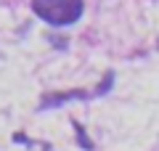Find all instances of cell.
Instances as JSON below:
<instances>
[{
  "instance_id": "6da1fadb",
  "label": "cell",
  "mask_w": 159,
  "mask_h": 151,
  "mask_svg": "<svg viewBox=\"0 0 159 151\" xmlns=\"http://www.w3.org/2000/svg\"><path fill=\"white\" fill-rule=\"evenodd\" d=\"M32 11L51 27H72L82 19L85 0H32Z\"/></svg>"
},
{
  "instance_id": "3957f363",
  "label": "cell",
  "mask_w": 159,
  "mask_h": 151,
  "mask_svg": "<svg viewBox=\"0 0 159 151\" xmlns=\"http://www.w3.org/2000/svg\"><path fill=\"white\" fill-rule=\"evenodd\" d=\"M72 127H74V133H77V143L82 146L85 151H96V146H93V140L88 138V133L82 130V125L77 122V119H72Z\"/></svg>"
},
{
  "instance_id": "7a4b0ae2",
  "label": "cell",
  "mask_w": 159,
  "mask_h": 151,
  "mask_svg": "<svg viewBox=\"0 0 159 151\" xmlns=\"http://www.w3.org/2000/svg\"><path fill=\"white\" fill-rule=\"evenodd\" d=\"M114 88V72H106V77L98 82L96 90H66V93H43V98H40L37 109L43 112V109H56V106H64V103H69V101H90V98H98V95L109 93V90Z\"/></svg>"
}]
</instances>
